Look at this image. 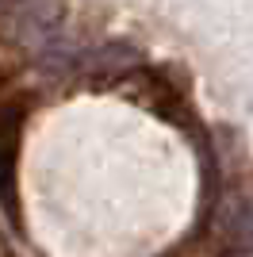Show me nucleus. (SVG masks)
<instances>
[{
	"label": "nucleus",
	"mask_w": 253,
	"mask_h": 257,
	"mask_svg": "<svg viewBox=\"0 0 253 257\" xmlns=\"http://www.w3.org/2000/svg\"><path fill=\"white\" fill-rule=\"evenodd\" d=\"M0 4H20V0H0Z\"/></svg>",
	"instance_id": "423d86ee"
},
{
	"label": "nucleus",
	"mask_w": 253,
	"mask_h": 257,
	"mask_svg": "<svg viewBox=\"0 0 253 257\" xmlns=\"http://www.w3.org/2000/svg\"><path fill=\"white\" fill-rule=\"evenodd\" d=\"M65 20V0H20L12 4L8 23L20 39H42L46 31H54L58 23Z\"/></svg>",
	"instance_id": "7ed1b4c3"
},
{
	"label": "nucleus",
	"mask_w": 253,
	"mask_h": 257,
	"mask_svg": "<svg viewBox=\"0 0 253 257\" xmlns=\"http://www.w3.org/2000/svg\"><path fill=\"white\" fill-rule=\"evenodd\" d=\"M230 257H249V253H230Z\"/></svg>",
	"instance_id": "0eeeda50"
},
{
	"label": "nucleus",
	"mask_w": 253,
	"mask_h": 257,
	"mask_svg": "<svg viewBox=\"0 0 253 257\" xmlns=\"http://www.w3.org/2000/svg\"><path fill=\"white\" fill-rule=\"evenodd\" d=\"M23 123H27V100L0 104V204L16 219V161L23 146Z\"/></svg>",
	"instance_id": "f257e3e1"
},
{
	"label": "nucleus",
	"mask_w": 253,
	"mask_h": 257,
	"mask_svg": "<svg viewBox=\"0 0 253 257\" xmlns=\"http://www.w3.org/2000/svg\"><path fill=\"white\" fill-rule=\"evenodd\" d=\"M119 88H123V96H131L135 104H142L154 115L169 119V123H184V111H188L184 96L161 73H154V69H135L131 77L119 81Z\"/></svg>",
	"instance_id": "f03ea898"
},
{
	"label": "nucleus",
	"mask_w": 253,
	"mask_h": 257,
	"mask_svg": "<svg viewBox=\"0 0 253 257\" xmlns=\"http://www.w3.org/2000/svg\"><path fill=\"white\" fill-rule=\"evenodd\" d=\"M8 85H12V69H4V65H0V96L8 92Z\"/></svg>",
	"instance_id": "39448f33"
},
{
	"label": "nucleus",
	"mask_w": 253,
	"mask_h": 257,
	"mask_svg": "<svg viewBox=\"0 0 253 257\" xmlns=\"http://www.w3.org/2000/svg\"><path fill=\"white\" fill-rule=\"evenodd\" d=\"M92 69L96 77H104V81H123V77H131L135 69H142V58H138L135 46H126V43H111L104 46V50L92 58Z\"/></svg>",
	"instance_id": "20e7f679"
}]
</instances>
